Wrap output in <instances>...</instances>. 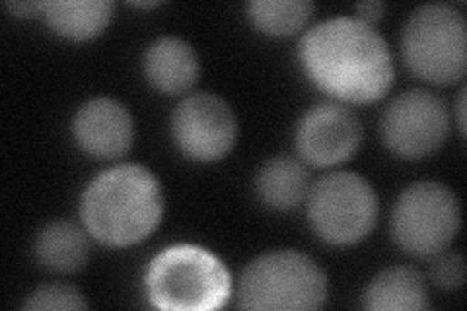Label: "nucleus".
<instances>
[{
  "label": "nucleus",
  "mask_w": 467,
  "mask_h": 311,
  "mask_svg": "<svg viewBox=\"0 0 467 311\" xmlns=\"http://www.w3.org/2000/svg\"><path fill=\"white\" fill-rule=\"evenodd\" d=\"M300 63L319 90L347 103L382 99L396 78L386 39L358 18L314 26L300 41Z\"/></svg>",
  "instance_id": "1"
},
{
  "label": "nucleus",
  "mask_w": 467,
  "mask_h": 311,
  "mask_svg": "<svg viewBox=\"0 0 467 311\" xmlns=\"http://www.w3.org/2000/svg\"><path fill=\"white\" fill-rule=\"evenodd\" d=\"M80 216L99 244L135 245L149 238L162 220L164 192L156 175L144 166H115L86 187Z\"/></svg>",
  "instance_id": "2"
},
{
  "label": "nucleus",
  "mask_w": 467,
  "mask_h": 311,
  "mask_svg": "<svg viewBox=\"0 0 467 311\" xmlns=\"http://www.w3.org/2000/svg\"><path fill=\"white\" fill-rule=\"evenodd\" d=\"M144 286L158 309L211 311L230 300L232 276L209 249L182 244L166 247L150 261Z\"/></svg>",
  "instance_id": "3"
},
{
  "label": "nucleus",
  "mask_w": 467,
  "mask_h": 311,
  "mask_svg": "<svg viewBox=\"0 0 467 311\" xmlns=\"http://www.w3.org/2000/svg\"><path fill=\"white\" fill-rule=\"evenodd\" d=\"M327 300V276L300 251L283 249L245 266L238 285L242 309H319Z\"/></svg>",
  "instance_id": "4"
},
{
  "label": "nucleus",
  "mask_w": 467,
  "mask_h": 311,
  "mask_svg": "<svg viewBox=\"0 0 467 311\" xmlns=\"http://www.w3.org/2000/svg\"><path fill=\"white\" fill-rule=\"evenodd\" d=\"M403 58L415 77L432 84L462 80L467 68V24L451 5L417 8L403 29Z\"/></svg>",
  "instance_id": "5"
},
{
  "label": "nucleus",
  "mask_w": 467,
  "mask_h": 311,
  "mask_svg": "<svg viewBox=\"0 0 467 311\" xmlns=\"http://www.w3.org/2000/svg\"><path fill=\"white\" fill-rule=\"evenodd\" d=\"M308 218L326 244L353 245L367 238L376 224L378 195L358 173L333 171L310 189Z\"/></svg>",
  "instance_id": "6"
},
{
  "label": "nucleus",
  "mask_w": 467,
  "mask_h": 311,
  "mask_svg": "<svg viewBox=\"0 0 467 311\" xmlns=\"http://www.w3.org/2000/svg\"><path fill=\"white\" fill-rule=\"evenodd\" d=\"M460 222V202L451 189L420 181L407 187L393 206L391 233L405 254L434 257L454 242Z\"/></svg>",
  "instance_id": "7"
},
{
  "label": "nucleus",
  "mask_w": 467,
  "mask_h": 311,
  "mask_svg": "<svg viewBox=\"0 0 467 311\" xmlns=\"http://www.w3.org/2000/svg\"><path fill=\"white\" fill-rule=\"evenodd\" d=\"M450 132L442 98L429 90H409L393 98L382 117L384 142L393 154L420 160L434 154Z\"/></svg>",
  "instance_id": "8"
},
{
  "label": "nucleus",
  "mask_w": 467,
  "mask_h": 311,
  "mask_svg": "<svg viewBox=\"0 0 467 311\" xmlns=\"http://www.w3.org/2000/svg\"><path fill=\"white\" fill-rule=\"evenodd\" d=\"M171 135L180 150L195 161L224 158L238 139L236 113L209 92L187 96L171 115Z\"/></svg>",
  "instance_id": "9"
},
{
  "label": "nucleus",
  "mask_w": 467,
  "mask_h": 311,
  "mask_svg": "<svg viewBox=\"0 0 467 311\" xmlns=\"http://www.w3.org/2000/svg\"><path fill=\"white\" fill-rule=\"evenodd\" d=\"M295 142L306 164L316 168L339 166L358 150L362 125L341 103H317L300 119Z\"/></svg>",
  "instance_id": "10"
},
{
  "label": "nucleus",
  "mask_w": 467,
  "mask_h": 311,
  "mask_svg": "<svg viewBox=\"0 0 467 311\" xmlns=\"http://www.w3.org/2000/svg\"><path fill=\"white\" fill-rule=\"evenodd\" d=\"M72 135L86 154L99 160L119 158L133 146V117L117 99L94 98L77 111Z\"/></svg>",
  "instance_id": "11"
},
{
  "label": "nucleus",
  "mask_w": 467,
  "mask_h": 311,
  "mask_svg": "<svg viewBox=\"0 0 467 311\" xmlns=\"http://www.w3.org/2000/svg\"><path fill=\"white\" fill-rule=\"evenodd\" d=\"M199 57L180 37H160L144 53V74L156 90L183 94L199 78Z\"/></svg>",
  "instance_id": "12"
},
{
  "label": "nucleus",
  "mask_w": 467,
  "mask_h": 311,
  "mask_svg": "<svg viewBox=\"0 0 467 311\" xmlns=\"http://www.w3.org/2000/svg\"><path fill=\"white\" fill-rule=\"evenodd\" d=\"M39 12L55 34L70 41L98 37L109 26L115 5L111 0H49Z\"/></svg>",
  "instance_id": "13"
},
{
  "label": "nucleus",
  "mask_w": 467,
  "mask_h": 311,
  "mask_svg": "<svg viewBox=\"0 0 467 311\" xmlns=\"http://www.w3.org/2000/svg\"><path fill=\"white\" fill-rule=\"evenodd\" d=\"M310 171L292 156H275L261 166L255 191L261 202L275 211H290L310 192Z\"/></svg>",
  "instance_id": "14"
},
{
  "label": "nucleus",
  "mask_w": 467,
  "mask_h": 311,
  "mask_svg": "<svg viewBox=\"0 0 467 311\" xmlns=\"http://www.w3.org/2000/svg\"><path fill=\"white\" fill-rule=\"evenodd\" d=\"M372 311H417L429 307L425 278L411 266H389L372 278L364 294Z\"/></svg>",
  "instance_id": "15"
},
{
  "label": "nucleus",
  "mask_w": 467,
  "mask_h": 311,
  "mask_svg": "<svg viewBox=\"0 0 467 311\" xmlns=\"http://www.w3.org/2000/svg\"><path fill=\"white\" fill-rule=\"evenodd\" d=\"M86 233L72 222L55 220L37 233L36 257L53 273H77L88 261Z\"/></svg>",
  "instance_id": "16"
},
{
  "label": "nucleus",
  "mask_w": 467,
  "mask_h": 311,
  "mask_svg": "<svg viewBox=\"0 0 467 311\" xmlns=\"http://www.w3.org/2000/svg\"><path fill=\"white\" fill-rule=\"evenodd\" d=\"M254 24L269 36H292L308 24L314 5L308 0H254L247 5Z\"/></svg>",
  "instance_id": "17"
},
{
  "label": "nucleus",
  "mask_w": 467,
  "mask_h": 311,
  "mask_svg": "<svg viewBox=\"0 0 467 311\" xmlns=\"http://www.w3.org/2000/svg\"><path fill=\"white\" fill-rule=\"evenodd\" d=\"M26 309H88L82 292L68 285H46L37 288L27 302Z\"/></svg>",
  "instance_id": "18"
},
{
  "label": "nucleus",
  "mask_w": 467,
  "mask_h": 311,
  "mask_svg": "<svg viewBox=\"0 0 467 311\" xmlns=\"http://www.w3.org/2000/svg\"><path fill=\"white\" fill-rule=\"evenodd\" d=\"M431 266L432 283L441 290H456L465 283V263L460 254H442L434 255Z\"/></svg>",
  "instance_id": "19"
},
{
  "label": "nucleus",
  "mask_w": 467,
  "mask_h": 311,
  "mask_svg": "<svg viewBox=\"0 0 467 311\" xmlns=\"http://www.w3.org/2000/svg\"><path fill=\"white\" fill-rule=\"evenodd\" d=\"M357 12H358V20L372 26L374 22H378L379 18L384 16L386 5L379 3V0H368V3H358Z\"/></svg>",
  "instance_id": "20"
},
{
  "label": "nucleus",
  "mask_w": 467,
  "mask_h": 311,
  "mask_svg": "<svg viewBox=\"0 0 467 311\" xmlns=\"http://www.w3.org/2000/svg\"><path fill=\"white\" fill-rule=\"evenodd\" d=\"M8 8L16 14V16H27L29 12L39 10V3H8Z\"/></svg>",
  "instance_id": "21"
},
{
  "label": "nucleus",
  "mask_w": 467,
  "mask_h": 311,
  "mask_svg": "<svg viewBox=\"0 0 467 311\" xmlns=\"http://www.w3.org/2000/svg\"><path fill=\"white\" fill-rule=\"evenodd\" d=\"M463 113H465V90H462L460 94V101H458V127L463 132L465 130V119H463Z\"/></svg>",
  "instance_id": "22"
},
{
  "label": "nucleus",
  "mask_w": 467,
  "mask_h": 311,
  "mask_svg": "<svg viewBox=\"0 0 467 311\" xmlns=\"http://www.w3.org/2000/svg\"><path fill=\"white\" fill-rule=\"evenodd\" d=\"M162 3H133V6H137V8H156V6H160Z\"/></svg>",
  "instance_id": "23"
}]
</instances>
